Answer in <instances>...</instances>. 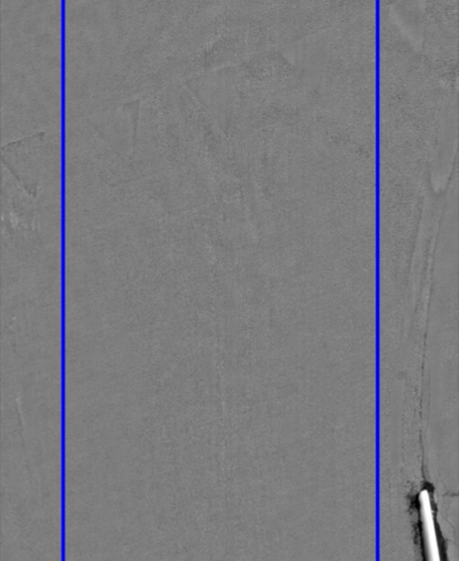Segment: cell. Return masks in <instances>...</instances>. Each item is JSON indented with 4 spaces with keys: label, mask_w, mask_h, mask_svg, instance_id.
<instances>
[{
    "label": "cell",
    "mask_w": 459,
    "mask_h": 561,
    "mask_svg": "<svg viewBox=\"0 0 459 561\" xmlns=\"http://www.w3.org/2000/svg\"><path fill=\"white\" fill-rule=\"evenodd\" d=\"M420 504H421V516L423 533L425 538L426 550H428L429 558L431 560H439V548L437 544L435 524H434L433 511L431 498L429 492L424 490L420 493Z\"/></svg>",
    "instance_id": "1"
}]
</instances>
